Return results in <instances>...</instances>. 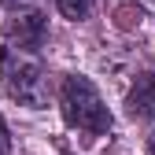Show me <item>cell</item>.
<instances>
[{"label":"cell","mask_w":155,"mask_h":155,"mask_svg":"<svg viewBox=\"0 0 155 155\" xmlns=\"http://www.w3.org/2000/svg\"><path fill=\"white\" fill-rule=\"evenodd\" d=\"M52 4H55V11H59L63 18H70V22H85L92 0H52Z\"/></svg>","instance_id":"cell-5"},{"label":"cell","mask_w":155,"mask_h":155,"mask_svg":"<svg viewBox=\"0 0 155 155\" xmlns=\"http://www.w3.org/2000/svg\"><path fill=\"white\" fill-rule=\"evenodd\" d=\"M8 151H11V133H8L4 114H0V155H8Z\"/></svg>","instance_id":"cell-6"},{"label":"cell","mask_w":155,"mask_h":155,"mask_svg":"<svg viewBox=\"0 0 155 155\" xmlns=\"http://www.w3.org/2000/svg\"><path fill=\"white\" fill-rule=\"evenodd\" d=\"M59 111H63V122L70 129L89 133V137H104L114 126L100 89H96L85 74H67L59 81Z\"/></svg>","instance_id":"cell-2"},{"label":"cell","mask_w":155,"mask_h":155,"mask_svg":"<svg viewBox=\"0 0 155 155\" xmlns=\"http://www.w3.org/2000/svg\"><path fill=\"white\" fill-rule=\"evenodd\" d=\"M0 4H4V8H11V11H18V8H26L30 0H0Z\"/></svg>","instance_id":"cell-7"},{"label":"cell","mask_w":155,"mask_h":155,"mask_svg":"<svg viewBox=\"0 0 155 155\" xmlns=\"http://www.w3.org/2000/svg\"><path fill=\"white\" fill-rule=\"evenodd\" d=\"M0 78H4V89L18 107H30V111L48 107L52 89H48V70L41 63V52L4 45V52H0Z\"/></svg>","instance_id":"cell-1"},{"label":"cell","mask_w":155,"mask_h":155,"mask_svg":"<svg viewBox=\"0 0 155 155\" xmlns=\"http://www.w3.org/2000/svg\"><path fill=\"white\" fill-rule=\"evenodd\" d=\"M126 111L129 118H140V122L155 118V70H144L133 81V89L126 92Z\"/></svg>","instance_id":"cell-4"},{"label":"cell","mask_w":155,"mask_h":155,"mask_svg":"<svg viewBox=\"0 0 155 155\" xmlns=\"http://www.w3.org/2000/svg\"><path fill=\"white\" fill-rule=\"evenodd\" d=\"M144 155H155V133L148 137V151H144Z\"/></svg>","instance_id":"cell-8"},{"label":"cell","mask_w":155,"mask_h":155,"mask_svg":"<svg viewBox=\"0 0 155 155\" xmlns=\"http://www.w3.org/2000/svg\"><path fill=\"white\" fill-rule=\"evenodd\" d=\"M48 41V18L41 11H18L8 30H4V45H18V48H33L41 52Z\"/></svg>","instance_id":"cell-3"}]
</instances>
